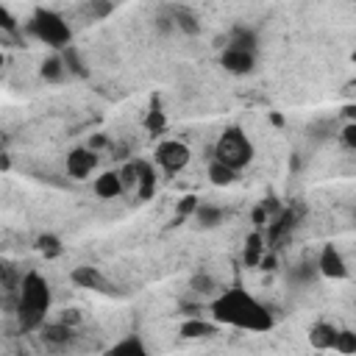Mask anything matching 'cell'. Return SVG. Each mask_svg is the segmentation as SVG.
<instances>
[{"label": "cell", "mask_w": 356, "mask_h": 356, "mask_svg": "<svg viewBox=\"0 0 356 356\" xmlns=\"http://www.w3.org/2000/svg\"><path fill=\"white\" fill-rule=\"evenodd\" d=\"M95 167H97V153H95L92 147H86V145L72 147V150L67 153V159H64V170H67V175L75 178V181L89 178V175L95 172Z\"/></svg>", "instance_id": "52a82bcc"}, {"label": "cell", "mask_w": 356, "mask_h": 356, "mask_svg": "<svg viewBox=\"0 0 356 356\" xmlns=\"http://www.w3.org/2000/svg\"><path fill=\"white\" fill-rule=\"evenodd\" d=\"M117 172H120V181H122V192H134L136 189V159L125 161Z\"/></svg>", "instance_id": "83f0119b"}, {"label": "cell", "mask_w": 356, "mask_h": 356, "mask_svg": "<svg viewBox=\"0 0 356 356\" xmlns=\"http://www.w3.org/2000/svg\"><path fill=\"white\" fill-rule=\"evenodd\" d=\"M195 206H197V197H195V195H186V197L178 203V217H192Z\"/></svg>", "instance_id": "4dcf8cb0"}, {"label": "cell", "mask_w": 356, "mask_h": 356, "mask_svg": "<svg viewBox=\"0 0 356 356\" xmlns=\"http://www.w3.org/2000/svg\"><path fill=\"white\" fill-rule=\"evenodd\" d=\"M192 220L197 222V228L209 231V228L222 225V220H225V209H220L217 203H209V200H197V206H195V211H192Z\"/></svg>", "instance_id": "30bf717a"}, {"label": "cell", "mask_w": 356, "mask_h": 356, "mask_svg": "<svg viewBox=\"0 0 356 356\" xmlns=\"http://www.w3.org/2000/svg\"><path fill=\"white\" fill-rule=\"evenodd\" d=\"M36 248H39V253L44 256V259H56V256H61V239L56 236V234H42L39 239H36Z\"/></svg>", "instance_id": "cb8c5ba5"}, {"label": "cell", "mask_w": 356, "mask_h": 356, "mask_svg": "<svg viewBox=\"0 0 356 356\" xmlns=\"http://www.w3.org/2000/svg\"><path fill=\"white\" fill-rule=\"evenodd\" d=\"M253 156H256V147H253L250 136L236 125H231L220 134V139L214 142V153H211V159H217L220 164H225L236 172L245 170L253 161Z\"/></svg>", "instance_id": "277c9868"}, {"label": "cell", "mask_w": 356, "mask_h": 356, "mask_svg": "<svg viewBox=\"0 0 356 356\" xmlns=\"http://www.w3.org/2000/svg\"><path fill=\"white\" fill-rule=\"evenodd\" d=\"M172 28L175 31H181V33H186V36H197L200 33V19H197V14L195 11H189V8H172Z\"/></svg>", "instance_id": "ac0fdd59"}, {"label": "cell", "mask_w": 356, "mask_h": 356, "mask_svg": "<svg viewBox=\"0 0 356 356\" xmlns=\"http://www.w3.org/2000/svg\"><path fill=\"white\" fill-rule=\"evenodd\" d=\"M25 31H28L36 42L47 44L50 50H61V47H67V44L72 42V28H70V22H67L58 11H53V8H36V11L31 14Z\"/></svg>", "instance_id": "3957f363"}, {"label": "cell", "mask_w": 356, "mask_h": 356, "mask_svg": "<svg viewBox=\"0 0 356 356\" xmlns=\"http://www.w3.org/2000/svg\"><path fill=\"white\" fill-rule=\"evenodd\" d=\"M103 145H108V139H106L103 134H97V136H92V139L86 142V147H92L95 153H97V147H103Z\"/></svg>", "instance_id": "d6a6232c"}, {"label": "cell", "mask_w": 356, "mask_h": 356, "mask_svg": "<svg viewBox=\"0 0 356 356\" xmlns=\"http://www.w3.org/2000/svg\"><path fill=\"white\" fill-rule=\"evenodd\" d=\"M39 334H42V339H44V345L47 348H67L70 342H72V325H67V323H44L42 328H39Z\"/></svg>", "instance_id": "7c38bea8"}, {"label": "cell", "mask_w": 356, "mask_h": 356, "mask_svg": "<svg viewBox=\"0 0 356 356\" xmlns=\"http://www.w3.org/2000/svg\"><path fill=\"white\" fill-rule=\"evenodd\" d=\"M353 111H356V106H353V103H348V106L342 108V114H345L348 120H353Z\"/></svg>", "instance_id": "836d02e7"}, {"label": "cell", "mask_w": 356, "mask_h": 356, "mask_svg": "<svg viewBox=\"0 0 356 356\" xmlns=\"http://www.w3.org/2000/svg\"><path fill=\"white\" fill-rule=\"evenodd\" d=\"M58 53H61V58H64L67 75H75V78H86V75H89V70H86V64H83V58H81V53H78V47H75L72 42H70L67 47H61Z\"/></svg>", "instance_id": "ffe728a7"}, {"label": "cell", "mask_w": 356, "mask_h": 356, "mask_svg": "<svg viewBox=\"0 0 356 356\" xmlns=\"http://www.w3.org/2000/svg\"><path fill=\"white\" fill-rule=\"evenodd\" d=\"M181 337L184 339H203V337H211V334H217L220 331V325L211 320H200V317H189V320H184L181 323Z\"/></svg>", "instance_id": "5bb4252c"}, {"label": "cell", "mask_w": 356, "mask_h": 356, "mask_svg": "<svg viewBox=\"0 0 356 356\" xmlns=\"http://www.w3.org/2000/svg\"><path fill=\"white\" fill-rule=\"evenodd\" d=\"M156 164L167 172V175H175V172H181L186 164H189V159H192V150L184 145V142H178V139H161L159 145H156Z\"/></svg>", "instance_id": "5b68a950"}, {"label": "cell", "mask_w": 356, "mask_h": 356, "mask_svg": "<svg viewBox=\"0 0 356 356\" xmlns=\"http://www.w3.org/2000/svg\"><path fill=\"white\" fill-rule=\"evenodd\" d=\"M39 75L47 81V83H61L67 78V67H64V58L58 50H53L42 64H39Z\"/></svg>", "instance_id": "9a60e30c"}, {"label": "cell", "mask_w": 356, "mask_h": 356, "mask_svg": "<svg viewBox=\"0 0 356 356\" xmlns=\"http://www.w3.org/2000/svg\"><path fill=\"white\" fill-rule=\"evenodd\" d=\"M334 337H337V328L331 325V323H314L312 325V331H309V342H312V348H317V350H331L334 348Z\"/></svg>", "instance_id": "d6986e66"}, {"label": "cell", "mask_w": 356, "mask_h": 356, "mask_svg": "<svg viewBox=\"0 0 356 356\" xmlns=\"http://www.w3.org/2000/svg\"><path fill=\"white\" fill-rule=\"evenodd\" d=\"M0 31H17V19L6 6H0Z\"/></svg>", "instance_id": "1f68e13d"}, {"label": "cell", "mask_w": 356, "mask_h": 356, "mask_svg": "<svg viewBox=\"0 0 356 356\" xmlns=\"http://www.w3.org/2000/svg\"><path fill=\"white\" fill-rule=\"evenodd\" d=\"M192 289H195V292H200V295H211V292L217 289V284H214V278H211V275L197 273V275L192 278Z\"/></svg>", "instance_id": "f546056e"}, {"label": "cell", "mask_w": 356, "mask_h": 356, "mask_svg": "<svg viewBox=\"0 0 356 356\" xmlns=\"http://www.w3.org/2000/svg\"><path fill=\"white\" fill-rule=\"evenodd\" d=\"M92 189H95V195H97L100 200H114V197L125 195V192H122V181H120V172H117V170H106V172H100V175L95 178Z\"/></svg>", "instance_id": "8fae6325"}, {"label": "cell", "mask_w": 356, "mask_h": 356, "mask_svg": "<svg viewBox=\"0 0 356 356\" xmlns=\"http://www.w3.org/2000/svg\"><path fill=\"white\" fill-rule=\"evenodd\" d=\"M314 275H317V264H314V261H300V264L292 270V278H295L298 284H309Z\"/></svg>", "instance_id": "f1b7e54d"}, {"label": "cell", "mask_w": 356, "mask_h": 356, "mask_svg": "<svg viewBox=\"0 0 356 356\" xmlns=\"http://www.w3.org/2000/svg\"><path fill=\"white\" fill-rule=\"evenodd\" d=\"M220 67L231 75H250L256 70V50H242L225 44L220 53Z\"/></svg>", "instance_id": "9c48e42d"}, {"label": "cell", "mask_w": 356, "mask_h": 356, "mask_svg": "<svg viewBox=\"0 0 356 356\" xmlns=\"http://www.w3.org/2000/svg\"><path fill=\"white\" fill-rule=\"evenodd\" d=\"M309 136H314V139H331V136H337V122L334 120H317V122H312L309 125Z\"/></svg>", "instance_id": "d4e9b609"}, {"label": "cell", "mask_w": 356, "mask_h": 356, "mask_svg": "<svg viewBox=\"0 0 356 356\" xmlns=\"http://www.w3.org/2000/svg\"><path fill=\"white\" fill-rule=\"evenodd\" d=\"M142 200H150L156 195V170L150 161H139L136 159V189H134Z\"/></svg>", "instance_id": "4fadbf2b"}, {"label": "cell", "mask_w": 356, "mask_h": 356, "mask_svg": "<svg viewBox=\"0 0 356 356\" xmlns=\"http://www.w3.org/2000/svg\"><path fill=\"white\" fill-rule=\"evenodd\" d=\"M331 350H337L342 356H353L356 353V334L350 328H337V337H334V348Z\"/></svg>", "instance_id": "603a6c76"}, {"label": "cell", "mask_w": 356, "mask_h": 356, "mask_svg": "<svg viewBox=\"0 0 356 356\" xmlns=\"http://www.w3.org/2000/svg\"><path fill=\"white\" fill-rule=\"evenodd\" d=\"M264 250H267V245H264L261 231H253V234L248 236V245H245V253H242L245 264H248V267H259V259H261Z\"/></svg>", "instance_id": "7402d4cb"}, {"label": "cell", "mask_w": 356, "mask_h": 356, "mask_svg": "<svg viewBox=\"0 0 356 356\" xmlns=\"http://www.w3.org/2000/svg\"><path fill=\"white\" fill-rule=\"evenodd\" d=\"M53 306V289H50V281L31 270L19 278V286H17V323H19V331L22 334H31V331H39L44 325V317Z\"/></svg>", "instance_id": "7a4b0ae2"}, {"label": "cell", "mask_w": 356, "mask_h": 356, "mask_svg": "<svg viewBox=\"0 0 356 356\" xmlns=\"http://www.w3.org/2000/svg\"><path fill=\"white\" fill-rule=\"evenodd\" d=\"M337 139L342 142L345 150H356V120H348L345 125L337 128Z\"/></svg>", "instance_id": "4316f807"}, {"label": "cell", "mask_w": 356, "mask_h": 356, "mask_svg": "<svg viewBox=\"0 0 356 356\" xmlns=\"http://www.w3.org/2000/svg\"><path fill=\"white\" fill-rule=\"evenodd\" d=\"M314 264H317V275H323V278H328V281H342V278L350 275L348 261H345L342 250H339L334 242H325V245L320 248Z\"/></svg>", "instance_id": "8992f818"}, {"label": "cell", "mask_w": 356, "mask_h": 356, "mask_svg": "<svg viewBox=\"0 0 356 356\" xmlns=\"http://www.w3.org/2000/svg\"><path fill=\"white\" fill-rule=\"evenodd\" d=\"M225 44L231 47H242V50H259V33L250 25H234Z\"/></svg>", "instance_id": "e0dca14e"}, {"label": "cell", "mask_w": 356, "mask_h": 356, "mask_svg": "<svg viewBox=\"0 0 356 356\" xmlns=\"http://www.w3.org/2000/svg\"><path fill=\"white\" fill-rule=\"evenodd\" d=\"M70 281L81 289H92V292H103V295H111L117 292L114 284L106 278V273L100 267H89V264H81V267H72L70 273Z\"/></svg>", "instance_id": "ba28073f"}, {"label": "cell", "mask_w": 356, "mask_h": 356, "mask_svg": "<svg viewBox=\"0 0 356 356\" xmlns=\"http://www.w3.org/2000/svg\"><path fill=\"white\" fill-rule=\"evenodd\" d=\"M211 320L217 325L239 328V331H253V334H267L275 325V314L267 303H261L253 292L245 286H228L220 289L211 303H209Z\"/></svg>", "instance_id": "6da1fadb"}, {"label": "cell", "mask_w": 356, "mask_h": 356, "mask_svg": "<svg viewBox=\"0 0 356 356\" xmlns=\"http://www.w3.org/2000/svg\"><path fill=\"white\" fill-rule=\"evenodd\" d=\"M145 128H147L150 134H161V131L167 128V117H164V111H161L159 106H153V108L145 114Z\"/></svg>", "instance_id": "484cf974"}, {"label": "cell", "mask_w": 356, "mask_h": 356, "mask_svg": "<svg viewBox=\"0 0 356 356\" xmlns=\"http://www.w3.org/2000/svg\"><path fill=\"white\" fill-rule=\"evenodd\" d=\"M108 356H147V345L139 334H128L108 348Z\"/></svg>", "instance_id": "2e32d148"}, {"label": "cell", "mask_w": 356, "mask_h": 356, "mask_svg": "<svg viewBox=\"0 0 356 356\" xmlns=\"http://www.w3.org/2000/svg\"><path fill=\"white\" fill-rule=\"evenodd\" d=\"M206 175H209V181L214 184V186H231L234 181H236V170H231V167H225V164H220L217 159H211L209 161V167H206Z\"/></svg>", "instance_id": "44dd1931"}]
</instances>
